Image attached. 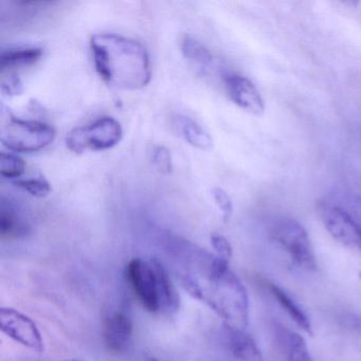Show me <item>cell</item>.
I'll return each instance as SVG.
<instances>
[{
  "mask_svg": "<svg viewBox=\"0 0 361 361\" xmlns=\"http://www.w3.org/2000/svg\"><path fill=\"white\" fill-rule=\"evenodd\" d=\"M92 58L105 83L119 90H136L151 81V63L142 45L115 33H99L90 41Z\"/></svg>",
  "mask_w": 361,
  "mask_h": 361,
  "instance_id": "1",
  "label": "cell"
},
{
  "mask_svg": "<svg viewBox=\"0 0 361 361\" xmlns=\"http://www.w3.org/2000/svg\"><path fill=\"white\" fill-rule=\"evenodd\" d=\"M208 286L204 288L206 302L227 326L245 329L249 322V298L246 287L230 269L229 259L213 257L204 272Z\"/></svg>",
  "mask_w": 361,
  "mask_h": 361,
  "instance_id": "2",
  "label": "cell"
},
{
  "mask_svg": "<svg viewBox=\"0 0 361 361\" xmlns=\"http://www.w3.org/2000/svg\"><path fill=\"white\" fill-rule=\"evenodd\" d=\"M271 238L300 269L314 271L317 259L305 228L293 219H279L271 228Z\"/></svg>",
  "mask_w": 361,
  "mask_h": 361,
  "instance_id": "3",
  "label": "cell"
},
{
  "mask_svg": "<svg viewBox=\"0 0 361 361\" xmlns=\"http://www.w3.org/2000/svg\"><path fill=\"white\" fill-rule=\"evenodd\" d=\"M54 138V128L39 121L12 118L1 128V143L16 153L41 151L51 145Z\"/></svg>",
  "mask_w": 361,
  "mask_h": 361,
  "instance_id": "4",
  "label": "cell"
},
{
  "mask_svg": "<svg viewBox=\"0 0 361 361\" xmlns=\"http://www.w3.org/2000/svg\"><path fill=\"white\" fill-rule=\"evenodd\" d=\"M121 124L111 117L99 118L92 123L73 128L66 137V145L75 153L87 149L104 151L111 149L121 140Z\"/></svg>",
  "mask_w": 361,
  "mask_h": 361,
  "instance_id": "5",
  "label": "cell"
},
{
  "mask_svg": "<svg viewBox=\"0 0 361 361\" xmlns=\"http://www.w3.org/2000/svg\"><path fill=\"white\" fill-rule=\"evenodd\" d=\"M317 211L325 229L337 242L361 250V227L343 208L331 198H323L317 204Z\"/></svg>",
  "mask_w": 361,
  "mask_h": 361,
  "instance_id": "6",
  "label": "cell"
},
{
  "mask_svg": "<svg viewBox=\"0 0 361 361\" xmlns=\"http://www.w3.org/2000/svg\"><path fill=\"white\" fill-rule=\"evenodd\" d=\"M126 278L145 310L151 312L160 310L157 276L152 261L132 259L126 266Z\"/></svg>",
  "mask_w": 361,
  "mask_h": 361,
  "instance_id": "7",
  "label": "cell"
},
{
  "mask_svg": "<svg viewBox=\"0 0 361 361\" xmlns=\"http://www.w3.org/2000/svg\"><path fill=\"white\" fill-rule=\"evenodd\" d=\"M0 327L10 338L31 350H44L43 338L37 324L29 317L13 308H1Z\"/></svg>",
  "mask_w": 361,
  "mask_h": 361,
  "instance_id": "8",
  "label": "cell"
},
{
  "mask_svg": "<svg viewBox=\"0 0 361 361\" xmlns=\"http://www.w3.org/2000/svg\"><path fill=\"white\" fill-rule=\"evenodd\" d=\"M228 96L234 104L252 115L259 116L265 111V103L257 86L248 78L229 75L225 78Z\"/></svg>",
  "mask_w": 361,
  "mask_h": 361,
  "instance_id": "9",
  "label": "cell"
},
{
  "mask_svg": "<svg viewBox=\"0 0 361 361\" xmlns=\"http://www.w3.org/2000/svg\"><path fill=\"white\" fill-rule=\"evenodd\" d=\"M272 337L276 348L286 361H312L303 336L281 323L271 324Z\"/></svg>",
  "mask_w": 361,
  "mask_h": 361,
  "instance_id": "10",
  "label": "cell"
},
{
  "mask_svg": "<svg viewBox=\"0 0 361 361\" xmlns=\"http://www.w3.org/2000/svg\"><path fill=\"white\" fill-rule=\"evenodd\" d=\"M261 284H263L264 288L268 290L269 295L276 300V303L286 312L287 316L295 322V324L308 335L312 336L314 331H312L310 317L307 316L305 310L299 305V303L285 289L276 285V283L263 279L261 281Z\"/></svg>",
  "mask_w": 361,
  "mask_h": 361,
  "instance_id": "11",
  "label": "cell"
},
{
  "mask_svg": "<svg viewBox=\"0 0 361 361\" xmlns=\"http://www.w3.org/2000/svg\"><path fill=\"white\" fill-rule=\"evenodd\" d=\"M133 322L124 312H116L105 322L104 339L107 348L116 353H123L132 343Z\"/></svg>",
  "mask_w": 361,
  "mask_h": 361,
  "instance_id": "12",
  "label": "cell"
},
{
  "mask_svg": "<svg viewBox=\"0 0 361 361\" xmlns=\"http://www.w3.org/2000/svg\"><path fill=\"white\" fill-rule=\"evenodd\" d=\"M226 344L235 358L243 361H262L261 350L255 339L245 329H234L226 325Z\"/></svg>",
  "mask_w": 361,
  "mask_h": 361,
  "instance_id": "13",
  "label": "cell"
},
{
  "mask_svg": "<svg viewBox=\"0 0 361 361\" xmlns=\"http://www.w3.org/2000/svg\"><path fill=\"white\" fill-rule=\"evenodd\" d=\"M30 231L28 223L13 202L1 200L0 204V234L3 238H24Z\"/></svg>",
  "mask_w": 361,
  "mask_h": 361,
  "instance_id": "14",
  "label": "cell"
},
{
  "mask_svg": "<svg viewBox=\"0 0 361 361\" xmlns=\"http://www.w3.org/2000/svg\"><path fill=\"white\" fill-rule=\"evenodd\" d=\"M156 276H157L158 298H159L160 310L169 312H176L180 304V298L176 287L173 284L172 279L169 276L166 268L158 259H152Z\"/></svg>",
  "mask_w": 361,
  "mask_h": 361,
  "instance_id": "15",
  "label": "cell"
},
{
  "mask_svg": "<svg viewBox=\"0 0 361 361\" xmlns=\"http://www.w3.org/2000/svg\"><path fill=\"white\" fill-rule=\"evenodd\" d=\"M174 122L181 136L192 147H197L202 151H208L213 147V140L210 134L191 118L177 115L174 118Z\"/></svg>",
  "mask_w": 361,
  "mask_h": 361,
  "instance_id": "16",
  "label": "cell"
},
{
  "mask_svg": "<svg viewBox=\"0 0 361 361\" xmlns=\"http://www.w3.org/2000/svg\"><path fill=\"white\" fill-rule=\"evenodd\" d=\"M43 56V49L39 47H18L4 50L0 56V67L5 69L30 66Z\"/></svg>",
  "mask_w": 361,
  "mask_h": 361,
  "instance_id": "17",
  "label": "cell"
},
{
  "mask_svg": "<svg viewBox=\"0 0 361 361\" xmlns=\"http://www.w3.org/2000/svg\"><path fill=\"white\" fill-rule=\"evenodd\" d=\"M181 50L183 56L195 63L202 71H208L212 66L214 59L210 50L207 49L206 46L202 45L200 41L194 39L191 35H185L181 42Z\"/></svg>",
  "mask_w": 361,
  "mask_h": 361,
  "instance_id": "18",
  "label": "cell"
},
{
  "mask_svg": "<svg viewBox=\"0 0 361 361\" xmlns=\"http://www.w3.org/2000/svg\"><path fill=\"white\" fill-rule=\"evenodd\" d=\"M26 164L14 154L1 153L0 155V174L5 178L18 179L24 174Z\"/></svg>",
  "mask_w": 361,
  "mask_h": 361,
  "instance_id": "19",
  "label": "cell"
},
{
  "mask_svg": "<svg viewBox=\"0 0 361 361\" xmlns=\"http://www.w3.org/2000/svg\"><path fill=\"white\" fill-rule=\"evenodd\" d=\"M20 189L35 197H46L51 192V185L43 177H32V178L18 179L14 183Z\"/></svg>",
  "mask_w": 361,
  "mask_h": 361,
  "instance_id": "20",
  "label": "cell"
},
{
  "mask_svg": "<svg viewBox=\"0 0 361 361\" xmlns=\"http://www.w3.org/2000/svg\"><path fill=\"white\" fill-rule=\"evenodd\" d=\"M331 200L343 208L361 227V195L356 193L338 194Z\"/></svg>",
  "mask_w": 361,
  "mask_h": 361,
  "instance_id": "21",
  "label": "cell"
},
{
  "mask_svg": "<svg viewBox=\"0 0 361 361\" xmlns=\"http://www.w3.org/2000/svg\"><path fill=\"white\" fill-rule=\"evenodd\" d=\"M152 161L158 171L161 173H170L172 171V156L171 152L166 147L159 145L153 149Z\"/></svg>",
  "mask_w": 361,
  "mask_h": 361,
  "instance_id": "22",
  "label": "cell"
},
{
  "mask_svg": "<svg viewBox=\"0 0 361 361\" xmlns=\"http://www.w3.org/2000/svg\"><path fill=\"white\" fill-rule=\"evenodd\" d=\"M212 196L219 206V210L223 213L224 221H227L233 213V204L227 192L221 188H214L212 190Z\"/></svg>",
  "mask_w": 361,
  "mask_h": 361,
  "instance_id": "23",
  "label": "cell"
},
{
  "mask_svg": "<svg viewBox=\"0 0 361 361\" xmlns=\"http://www.w3.org/2000/svg\"><path fill=\"white\" fill-rule=\"evenodd\" d=\"M339 324L348 333L361 336V316L355 312H342L339 316Z\"/></svg>",
  "mask_w": 361,
  "mask_h": 361,
  "instance_id": "24",
  "label": "cell"
},
{
  "mask_svg": "<svg viewBox=\"0 0 361 361\" xmlns=\"http://www.w3.org/2000/svg\"><path fill=\"white\" fill-rule=\"evenodd\" d=\"M211 244L216 251L217 255L226 259H230L232 257V247L225 236L221 234H212L211 235Z\"/></svg>",
  "mask_w": 361,
  "mask_h": 361,
  "instance_id": "25",
  "label": "cell"
},
{
  "mask_svg": "<svg viewBox=\"0 0 361 361\" xmlns=\"http://www.w3.org/2000/svg\"><path fill=\"white\" fill-rule=\"evenodd\" d=\"M1 90L7 96H16L23 92V83L20 78L16 75H9L1 82Z\"/></svg>",
  "mask_w": 361,
  "mask_h": 361,
  "instance_id": "26",
  "label": "cell"
},
{
  "mask_svg": "<svg viewBox=\"0 0 361 361\" xmlns=\"http://www.w3.org/2000/svg\"><path fill=\"white\" fill-rule=\"evenodd\" d=\"M145 361H160L159 359L154 358V357H147Z\"/></svg>",
  "mask_w": 361,
  "mask_h": 361,
  "instance_id": "27",
  "label": "cell"
},
{
  "mask_svg": "<svg viewBox=\"0 0 361 361\" xmlns=\"http://www.w3.org/2000/svg\"><path fill=\"white\" fill-rule=\"evenodd\" d=\"M69 361H79V360H69Z\"/></svg>",
  "mask_w": 361,
  "mask_h": 361,
  "instance_id": "28",
  "label": "cell"
}]
</instances>
